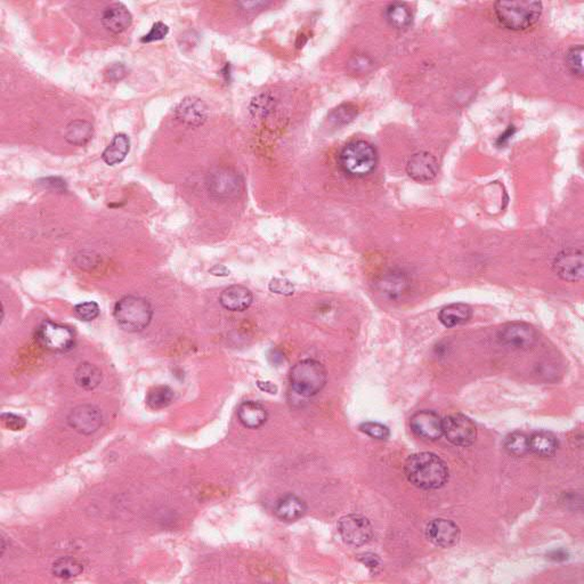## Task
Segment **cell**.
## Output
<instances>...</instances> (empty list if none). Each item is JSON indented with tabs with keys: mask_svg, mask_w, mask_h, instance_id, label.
<instances>
[{
	"mask_svg": "<svg viewBox=\"0 0 584 584\" xmlns=\"http://www.w3.org/2000/svg\"><path fill=\"white\" fill-rule=\"evenodd\" d=\"M385 15L388 23L396 29H404L412 22V14L406 4H390L387 6Z\"/></svg>",
	"mask_w": 584,
	"mask_h": 584,
	"instance_id": "cell-28",
	"label": "cell"
},
{
	"mask_svg": "<svg viewBox=\"0 0 584 584\" xmlns=\"http://www.w3.org/2000/svg\"><path fill=\"white\" fill-rule=\"evenodd\" d=\"M408 286L409 281L404 274L395 273V272L383 277V280L378 283L379 291L383 295L388 296L390 298H397L403 295L408 289Z\"/></svg>",
	"mask_w": 584,
	"mask_h": 584,
	"instance_id": "cell-26",
	"label": "cell"
},
{
	"mask_svg": "<svg viewBox=\"0 0 584 584\" xmlns=\"http://www.w3.org/2000/svg\"><path fill=\"white\" fill-rule=\"evenodd\" d=\"M404 472L411 484L423 490L441 489L450 476L446 463L430 452L411 456L405 463Z\"/></svg>",
	"mask_w": 584,
	"mask_h": 584,
	"instance_id": "cell-1",
	"label": "cell"
},
{
	"mask_svg": "<svg viewBox=\"0 0 584 584\" xmlns=\"http://www.w3.org/2000/svg\"><path fill=\"white\" fill-rule=\"evenodd\" d=\"M437 171L438 164L435 157L425 151L411 155L406 164V173L418 182H432Z\"/></svg>",
	"mask_w": 584,
	"mask_h": 584,
	"instance_id": "cell-15",
	"label": "cell"
},
{
	"mask_svg": "<svg viewBox=\"0 0 584 584\" xmlns=\"http://www.w3.org/2000/svg\"><path fill=\"white\" fill-rule=\"evenodd\" d=\"M496 20L502 27L511 31L527 30L538 21L542 14L540 1H496Z\"/></svg>",
	"mask_w": 584,
	"mask_h": 584,
	"instance_id": "cell-2",
	"label": "cell"
},
{
	"mask_svg": "<svg viewBox=\"0 0 584 584\" xmlns=\"http://www.w3.org/2000/svg\"><path fill=\"white\" fill-rule=\"evenodd\" d=\"M442 430L447 441L456 446H470L477 437L474 423L463 414H451L444 418L442 420Z\"/></svg>",
	"mask_w": 584,
	"mask_h": 584,
	"instance_id": "cell-8",
	"label": "cell"
},
{
	"mask_svg": "<svg viewBox=\"0 0 584 584\" xmlns=\"http://www.w3.org/2000/svg\"><path fill=\"white\" fill-rule=\"evenodd\" d=\"M259 388L260 390H264V392H270V394H275L277 392V387L274 386L273 383H270V381H265V383H262V381H258Z\"/></svg>",
	"mask_w": 584,
	"mask_h": 584,
	"instance_id": "cell-44",
	"label": "cell"
},
{
	"mask_svg": "<svg viewBox=\"0 0 584 584\" xmlns=\"http://www.w3.org/2000/svg\"><path fill=\"white\" fill-rule=\"evenodd\" d=\"M36 339L46 350L65 353L74 345V335L67 326L46 321L38 328Z\"/></svg>",
	"mask_w": 584,
	"mask_h": 584,
	"instance_id": "cell-7",
	"label": "cell"
},
{
	"mask_svg": "<svg viewBox=\"0 0 584 584\" xmlns=\"http://www.w3.org/2000/svg\"><path fill=\"white\" fill-rule=\"evenodd\" d=\"M82 572H84V565L74 557H61L58 560H55L52 566L53 574L62 580L77 578Z\"/></svg>",
	"mask_w": 584,
	"mask_h": 584,
	"instance_id": "cell-27",
	"label": "cell"
},
{
	"mask_svg": "<svg viewBox=\"0 0 584 584\" xmlns=\"http://www.w3.org/2000/svg\"><path fill=\"white\" fill-rule=\"evenodd\" d=\"M67 423L82 435H91L98 432L103 423L100 409L91 404H82L71 411Z\"/></svg>",
	"mask_w": 584,
	"mask_h": 584,
	"instance_id": "cell-10",
	"label": "cell"
},
{
	"mask_svg": "<svg viewBox=\"0 0 584 584\" xmlns=\"http://www.w3.org/2000/svg\"><path fill=\"white\" fill-rule=\"evenodd\" d=\"M206 184L209 194L219 201L234 200L242 192V178L232 168H215L208 173Z\"/></svg>",
	"mask_w": 584,
	"mask_h": 584,
	"instance_id": "cell-6",
	"label": "cell"
},
{
	"mask_svg": "<svg viewBox=\"0 0 584 584\" xmlns=\"http://www.w3.org/2000/svg\"><path fill=\"white\" fill-rule=\"evenodd\" d=\"M356 116H357V107L352 104H341L330 112L328 121L331 122L333 126L340 127L353 121Z\"/></svg>",
	"mask_w": 584,
	"mask_h": 584,
	"instance_id": "cell-30",
	"label": "cell"
},
{
	"mask_svg": "<svg viewBox=\"0 0 584 584\" xmlns=\"http://www.w3.org/2000/svg\"><path fill=\"white\" fill-rule=\"evenodd\" d=\"M131 151V140L126 134H117L104 150L102 159L109 166L121 164Z\"/></svg>",
	"mask_w": 584,
	"mask_h": 584,
	"instance_id": "cell-21",
	"label": "cell"
},
{
	"mask_svg": "<svg viewBox=\"0 0 584 584\" xmlns=\"http://www.w3.org/2000/svg\"><path fill=\"white\" fill-rule=\"evenodd\" d=\"M1 420L5 427L11 430H22L27 425L25 418L20 417L18 414L4 413Z\"/></svg>",
	"mask_w": 584,
	"mask_h": 584,
	"instance_id": "cell-37",
	"label": "cell"
},
{
	"mask_svg": "<svg viewBox=\"0 0 584 584\" xmlns=\"http://www.w3.org/2000/svg\"><path fill=\"white\" fill-rule=\"evenodd\" d=\"M175 116L185 125L199 127L204 125L208 118V107L206 104L197 98H184L175 109Z\"/></svg>",
	"mask_w": 584,
	"mask_h": 584,
	"instance_id": "cell-17",
	"label": "cell"
},
{
	"mask_svg": "<svg viewBox=\"0 0 584 584\" xmlns=\"http://www.w3.org/2000/svg\"><path fill=\"white\" fill-rule=\"evenodd\" d=\"M237 417L246 428L258 429L267 421L268 413L258 401H246L237 409Z\"/></svg>",
	"mask_w": 584,
	"mask_h": 584,
	"instance_id": "cell-19",
	"label": "cell"
},
{
	"mask_svg": "<svg viewBox=\"0 0 584 584\" xmlns=\"http://www.w3.org/2000/svg\"><path fill=\"white\" fill-rule=\"evenodd\" d=\"M505 447L512 456H525L529 451V437L524 432H512L505 438Z\"/></svg>",
	"mask_w": 584,
	"mask_h": 584,
	"instance_id": "cell-31",
	"label": "cell"
},
{
	"mask_svg": "<svg viewBox=\"0 0 584 584\" xmlns=\"http://www.w3.org/2000/svg\"><path fill=\"white\" fill-rule=\"evenodd\" d=\"M210 273L213 274V275H216V277H227L228 274H230V271H227V268H226L225 266L216 265L215 267L210 270Z\"/></svg>",
	"mask_w": 584,
	"mask_h": 584,
	"instance_id": "cell-45",
	"label": "cell"
},
{
	"mask_svg": "<svg viewBox=\"0 0 584 584\" xmlns=\"http://www.w3.org/2000/svg\"><path fill=\"white\" fill-rule=\"evenodd\" d=\"M223 307L231 312H244L253 304V293L244 286H231L226 288L220 295Z\"/></svg>",
	"mask_w": 584,
	"mask_h": 584,
	"instance_id": "cell-18",
	"label": "cell"
},
{
	"mask_svg": "<svg viewBox=\"0 0 584 584\" xmlns=\"http://www.w3.org/2000/svg\"><path fill=\"white\" fill-rule=\"evenodd\" d=\"M371 65V61H370V58H366V56H354L350 62V67L353 69V71L355 72H359V71H366L369 67Z\"/></svg>",
	"mask_w": 584,
	"mask_h": 584,
	"instance_id": "cell-40",
	"label": "cell"
},
{
	"mask_svg": "<svg viewBox=\"0 0 584 584\" xmlns=\"http://www.w3.org/2000/svg\"><path fill=\"white\" fill-rule=\"evenodd\" d=\"M529 451H532L533 453H536L538 456H555L558 449V441H557L556 436L549 432H534L531 437L529 438Z\"/></svg>",
	"mask_w": 584,
	"mask_h": 584,
	"instance_id": "cell-23",
	"label": "cell"
},
{
	"mask_svg": "<svg viewBox=\"0 0 584 584\" xmlns=\"http://www.w3.org/2000/svg\"><path fill=\"white\" fill-rule=\"evenodd\" d=\"M94 135V128L91 122L74 120L65 128L64 137L67 143L74 146H84L88 143Z\"/></svg>",
	"mask_w": 584,
	"mask_h": 584,
	"instance_id": "cell-22",
	"label": "cell"
},
{
	"mask_svg": "<svg viewBox=\"0 0 584 584\" xmlns=\"http://www.w3.org/2000/svg\"><path fill=\"white\" fill-rule=\"evenodd\" d=\"M168 32H169V27L167 25H164V22H157L151 27L149 34L140 38L142 43H153V41H158L166 38Z\"/></svg>",
	"mask_w": 584,
	"mask_h": 584,
	"instance_id": "cell-35",
	"label": "cell"
},
{
	"mask_svg": "<svg viewBox=\"0 0 584 584\" xmlns=\"http://www.w3.org/2000/svg\"><path fill=\"white\" fill-rule=\"evenodd\" d=\"M328 379L326 368L315 359H303L296 363L290 371L292 390L303 397H312L324 388Z\"/></svg>",
	"mask_w": 584,
	"mask_h": 584,
	"instance_id": "cell-4",
	"label": "cell"
},
{
	"mask_svg": "<svg viewBox=\"0 0 584 584\" xmlns=\"http://www.w3.org/2000/svg\"><path fill=\"white\" fill-rule=\"evenodd\" d=\"M442 418L434 411H419L410 419V427L418 437L436 441L443 435Z\"/></svg>",
	"mask_w": 584,
	"mask_h": 584,
	"instance_id": "cell-13",
	"label": "cell"
},
{
	"mask_svg": "<svg viewBox=\"0 0 584 584\" xmlns=\"http://www.w3.org/2000/svg\"><path fill=\"white\" fill-rule=\"evenodd\" d=\"M499 340L515 350H526L536 344V332L527 323H509L499 332Z\"/></svg>",
	"mask_w": 584,
	"mask_h": 584,
	"instance_id": "cell-11",
	"label": "cell"
},
{
	"mask_svg": "<svg viewBox=\"0 0 584 584\" xmlns=\"http://www.w3.org/2000/svg\"><path fill=\"white\" fill-rule=\"evenodd\" d=\"M583 253L581 250H565L557 255L554 262V270L557 275L569 281L576 282L583 277Z\"/></svg>",
	"mask_w": 584,
	"mask_h": 584,
	"instance_id": "cell-12",
	"label": "cell"
},
{
	"mask_svg": "<svg viewBox=\"0 0 584 584\" xmlns=\"http://www.w3.org/2000/svg\"><path fill=\"white\" fill-rule=\"evenodd\" d=\"M307 510L304 500L293 494L283 496L277 502L274 512L283 522H296L304 516Z\"/></svg>",
	"mask_w": 584,
	"mask_h": 584,
	"instance_id": "cell-20",
	"label": "cell"
},
{
	"mask_svg": "<svg viewBox=\"0 0 584 584\" xmlns=\"http://www.w3.org/2000/svg\"><path fill=\"white\" fill-rule=\"evenodd\" d=\"M173 399H175V392L171 390V387L157 386L153 387L152 390H150L147 392L146 401L150 408L161 410L169 406L173 403Z\"/></svg>",
	"mask_w": 584,
	"mask_h": 584,
	"instance_id": "cell-29",
	"label": "cell"
},
{
	"mask_svg": "<svg viewBox=\"0 0 584 584\" xmlns=\"http://www.w3.org/2000/svg\"><path fill=\"white\" fill-rule=\"evenodd\" d=\"M152 317V306L149 301L136 296L124 297L114 307L117 323L127 332L143 331L151 323Z\"/></svg>",
	"mask_w": 584,
	"mask_h": 584,
	"instance_id": "cell-5",
	"label": "cell"
},
{
	"mask_svg": "<svg viewBox=\"0 0 584 584\" xmlns=\"http://www.w3.org/2000/svg\"><path fill=\"white\" fill-rule=\"evenodd\" d=\"M270 290L274 293H277V295L291 296L295 292V286L289 280L277 277L270 283Z\"/></svg>",
	"mask_w": 584,
	"mask_h": 584,
	"instance_id": "cell-36",
	"label": "cell"
},
{
	"mask_svg": "<svg viewBox=\"0 0 584 584\" xmlns=\"http://www.w3.org/2000/svg\"><path fill=\"white\" fill-rule=\"evenodd\" d=\"M270 103H271V100H267V98L265 95H262V96H259V98L253 100V104H251V107H250V111L255 116H259V114L264 116L265 112L270 109Z\"/></svg>",
	"mask_w": 584,
	"mask_h": 584,
	"instance_id": "cell-39",
	"label": "cell"
},
{
	"mask_svg": "<svg viewBox=\"0 0 584 584\" xmlns=\"http://www.w3.org/2000/svg\"><path fill=\"white\" fill-rule=\"evenodd\" d=\"M338 531L348 545L361 547L371 541L373 527L368 518L362 515H347L338 523Z\"/></svg>",
	"mask_w": 584,
	"mask_h": 584,
	"instance_id": "cell-9",
	"label": "cell"
},
{
	"mask_svg": "<svg viewBox=\"0 0 584 584\" xmlns=\"http://www.w3.org/2000/svg\"><path fill=\"white\" fill-rule=\"evenodd\" d=\"M426 536L429 541L437 547H453L459 541L460 529L452 520L438 518L428 524Z\"/></svg>",
	"mask_w": 584,
	"mask_h": 584,
	"instance_id": "cell-14",
	"label": "cell"
},
{
	"mask_svg": "<svg viewBox=\"0 0 584 584\" xmlns=\"http://www.w3.org/2000/svg\"><path fill=\"white\" fill-rule=\"evenodd\" d=\"M377 150L365 140H353L345 145L339 154V164L347 176L362 178L376 169Z\"/></svg>",
	"mask_w": 584,
	"mask_h": 584,
	"instance_id": "cell-3",
	"label": "cell"
},
{
	"mask_svg": "<svg viewBox=\"0 0 584 584\" xmlns=\"http://www.w3.org/2000/svg\"><path fill=\"white\" fill-rule=\"evenodd\" d=\"M359 429H361V432H364V434L370 436V437L380 439V441H385L390 435L388 427L383 426V425L379 423H370L369 421V423H362L359 426Z\"/></svg>",
	"mask_w": 584,
	"mask_h": 584,
	"instance_id": "cell-34",
	"label": "cell"
},
{
	"mask_svg": "<svg viewBox=\"0 0 584 584\" xmlns=\"http://www.w3.org/2000/svg\"><path fill=\"white\" fill-rule=\"evenodd\" d=\"M127 76V69L122 63H114L107 69L105 77L109 81L117 82L124 79Z\"/></svg>",
	"mask_w": 584,
	"mask_h": 584,
	"instance_id": "cell-38",
	"label": "cell"
},
{
	"mask_svg": "<svg viewBox=\"0 0 584 584\" xmlns=\"http://www.w3.org/2000/svg\"><path fill=\"white\" fill-rule=\"evenodd\" d=\"M472 310L468 305L458 304L449 305L443 308L439 313V321L446 328L461 326L463 323L468 322L472 317Z\"/></svg>",
	"mask_w": 584,
	"mask_h": 584,
	"instance_id": "cell-24",
	"label": "cell"
},
{
	"mask_svg": "<svg viewBox=\"0 0 584 584\" xmlns=\"http://www.w3.org/2000/svg\"><path fill=\"white\" fill-rule=\"evenodd\" d=\"M102 25L113 34H122L131 27L133 15L122 3H113L105 7L100 16Z\"/></svg>",
	"mask_w": 584,
	"mask_h": 584,
	"instance_id": "cell-16",
	"label": "cell"
},
{
	"mask_svg": "<svg viewBox=\"0 0 584 584\" xmlns=\"http://www.w3.org/2000/svg\"><path fill=\"white\" fill-rule=\"evenodd\" d=\"M566 65L574 76L583 77V46H575L566 54Z\"/></svg>",
	"mask_w": 584,
	"mask_h": 584,
	"instance_id": "cell-32",
	"label": "cell"
},
{
	"mask_svg": "<svg viewBox=\"0 0 584 584\" xmlns=\"http://www.w3.org/2000/svg\"><path fill=\"white\" fill-rule=\"evenodd\" d=\"M40 184L45 186V187H51V189L55 190V191H62L63 189L65 190V182L62 180L61 178H58V177H49V178H45V180L40 182Z\"/></svg>",
	"mask_w": 584,
	"mask_h": 584,
	"instance_id": "cell-41",
	"label": "cell"
},
{
	"mask_svg": "<svg viewBox=\"0 0 584 584\" xmlns=\"http://www.w3.org/2000/svg\"><path fill=\"white\" fill-rule=\"evenodd\" d=\"M239 5L244 11H253V9L260 8V7H266L267 3H265V1H246V3H240Z\"/></svg>",
	"mask_w": 584,
	"mask_h": 584,
	"instance_id": "cell-43",
	"label": "cell"
},
{
	"mask_svg": "<svg viewBox=\"0 0 584 584\" xmlns=\"http://www.w3.org/2000/svg\"><path fill=\"white\" fill-rule=\"evenodd\" d=\"M359 560L364 564L368 569H371V571H374V569H378L379 566H380V559H379V557L377 555L373 554H365L362 555V556H359Z\"/></svg>",
	"mask_w": 584,
	"mask_h": 584,
	"instance_id": "cell-42",
	"label": "cell"
},
{
	"mask_svg": "<svg viewBox=\"0 0 584 584\" xmlns=\"http://www.w3.org/2000/svg\"><path fill=\"white\" fill-rule=\"evenodd\" d=\"M74 379L78 386L82 390H93L100 385L102 381V371L96 365L85 362L77 368L74 373Z\"/></svg>",
	"mask_w": 584,
	"mask_h": 584,
	"instance_id": "cell-25",
	"label": "cell"
},
{
	"mask_svg": "<svg viewBox=\"0 0 584 584\" xmlns=\"http://www.w3.org/2000/svg\"><path fill=\"white\" fill-rule=\"evenodd\" d=\"M74 313L81 321L89 322L100 315V306L95 301H86V303L77 305L74 307Z\"/></svg>",
	"mask_w": 584,
	"mask_h": 584,
	"instance_id": "cell-33",
	"label": "cell"
}]
</instances>
